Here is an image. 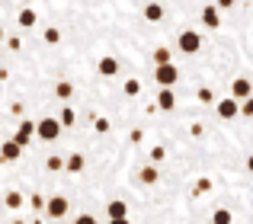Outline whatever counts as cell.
Instances as JSON below:
<instances>
[{
	"label": "cell",
	"mask_w": 253,
	"mask_h": 224,
	"mask_svg": "<svg viewBox=\"0 0 253 224\" xmlns=\"http://www.w3.org/2000/svg\"><path fill=\"white\" fill-rule=\"evenodd\" d=\"M199 103H215V93H211V90H199Z\"/></svg>",
	"instance_id": "24"
},
{
	"label": "cell",
	"mask_w": 253,
	"mask_h": 224,
	"mask_svg": "<svg viewBox=\"0 0 253 224\" xmlns=\"http://www.w3.org/2000/svg\"><path fill=\"white\" fill-rule=\"evenodd\" d=\"M154 80L161 83V87H173V83L179 80V71H176V64H157L154 68Z\"/></svg>",
	"instance_id": "2"
},
{
	"label": "cell",
	"mask_w": 253,
	"mask_h": 224,
	"mask_svg": "<svg viewBox=\"0 0 253 224\" xmlns=\"http://www.w3.org/2000/svg\"><path fill=\"white\" fill-rule=\"evenodd\" d=\"M96 68H99V74H103V77H116V74H119V61H116V58H109V55L99 58Z\"/></svg>",
	"instance_id": "12"
},
{
	"label": "cell",
	"mask_w": 253,
	"mask_h": 224,
	"mask_svg": "<svg viewBox=\"0 0 253 224\" xmlns=\"http://www.w3.org/2000/svg\"><path fill=\"white\" fill-rule=\"evenodd\" d=\"M211 224H234V215H231V208H218V212L211 215Z\"/></svg>",
	"instance_id": "17"
},
{
	"label": "cell",
	"mask_w": 253,
	"mask_h": 224,
	"mask_svg": "<svg viewBox=\"0 0 253 224\" xmlns=\"http://www.w3.org/2000/svg\"><path fill=\"white\" fill-rule=\"evenodd\" d=\"M247 170H250V173H253V154L247 157Z\"/></svg>",
	"instance_id": "33"
},
{
	"label": "cell",
	"mask_w": 253,
	"mask_h": 224,
	"mask_svg": "<svg viewBox=\"0 0 253 224\" xmlns=\"http://www.w3.org/2000/svg\"><path fill=\"white\" fill-rule=\"evenodd\" d=\"M13 224H26V221H13Z\"/></svg>",
	"instance_id": "34"
},
{
	"label": "cell",
	"mask_w": 253,
	"mask_h": 224,
	"mask_svg": "<svg viewBox=\"0 0 253 224\" xmlns=\"http://www.w3.org/2000/svg\"><path fill=\"white\" fill-rule=\"evenodd\" d=\"M209 189H211V183H209V180H202V183L196 186V192H209Z\"/></svg>",
	"instance_id": "29"
},
{
	"label": "cell",
	"mask_w": 253,
	"mask_h": 224,
	"mask_svg": "<svg viewBox=\"0 0 253 224\" xmlns=\"http://www.w3.org/2000/svg\"><path fill=\"white\" fill-rule=\"evenodd\" d=\"M141 93V83L138 80H125V96H138Z\"/></svg>",
	"instance_id": "23"
},
{
	"label": "cell",
	"mask_w": 253,
	"mask_h": 224,
	"mask_svg": "<svg viewBox=\"0 0 253 224\" xmlns=\"http://www.w3.org/2000/svg\"><path fill=\"white\" fill-rule=\"evenodd\" d=\"M84 167H86L84 154H71L68 157V173H84Z\"/></svg>",
	"instance_id": "16"
},
{
	"label": "cell",
	"mask_w": 253,
	"mask_h": 224,
	"mask_svg": "<svg viewBox=\"0 0 253 224\" xmlns=\"http://www.w3.org/2000/svg\"><path fill=\"white\" fill-rule=\"evenodd\" d=\"M45 212H48V218H64V215H68V199H64V195H51V199L45 202Z\"/></svg>",
	"instance_id": "5"
},
{
	"label": "cell",
	"mask_w": 253,
	"mask_h": 224,
	"mask_svg": "<svg viewBox=\"0 0 253 224\" xmlns=\"http://www.w3.org/2000/svg\"><path fill=\"white\" fill-rule=\"evenodd\" d=\"M241 112H244V115H247V118H253V96H250V100H244Z\"/></svg>",
	"instance_id": "27"
},
{
	"label": "cell",
	"mask_w": 253,
	"mask_h": 224,
	"mask_svg": "<svg viewBox=\"0 0 253 224\" xmlns=\"http://www.w3.org/2000/svg\"><path fill=\"white\" fill-rule=\"evenodd\" d=\"M170 58H173L170 48H157L154 51V64H170Z\"/></svg>",
	"instance_id": "21"
},
{
	"label": "cell",
	"mask_w": 253,
	"mask_h": 224,
	"mask_svg": "<svg viewBox=\"0 0 253 224\" xmlns=\"http://www.w3.org/2000/svg\"><path fill=\"white\" fill-rule=\"evenodd\" d=\"M45 167H48L51 173H58V170H61V167H68V160H61V157H58V154H51L48 160H45Z\"/></svg>",
	"instance_id": "20"
},
{
	"label": "cell",
	"mask_w": 253,
	"mask_h": 224,
	"mask_svg": "<svg viewBox=\"0 0 253 224\" xmlns=\"http://www.w3.org/2000/svg\"><path fill=\"white\" fill-rule=\"evenodd\" d=\"M0 38H3V29H0Z\"/></svg>",
	"instance_id": "35"
},
{
	"label": "cell",
	"mask_w": 253,
	"mask_h": 224,
	"mask_svg": "<svg viewBox=\"0 0 253 224\" xmlns=\"http://www.w3.org/2000/svg\"><path fill=\"white\" fill-rule=\"evenodd\" d=\"M218 6H221V10H231V6H234V0H218Z\"/></svg>",
	"instance_id": "31"
},
{
	"label": "cell",
	"mask_w": 253,
	"mask_h": 224,
	"mask_svg": "<svg viewBox=\"0 0 253 224\" xmlns=\"http://www.w3.org/2000/svg\"><path fill=\"white\" fill-rule=\"evenodd\" d=\"M176 45H179L183 55H196V51L202 48V36L192 32V29H183V32H179V38H176Z\"/></svg>",
	"instance_id": "1"
},
{
	"label": "cell",
	"mask_w": 253,
	"mask_h": 224,
	"mask_svg": "<svg viewBox=\"0 0 253 224\" xmlns=\"http://www.w3.org/2000/svg\"><path fill=\"white\" fill-rule=\"evenodd\" d=\"M45 42H48V45H58V42H61V32H58L55 26H51V29H45Z\"/></svg>",
	"instance_id": "22"
},
{
	"label": "cell",
	"mask_w": 253,
	"mask_h": 224,
	"mask_svg": "<svg viewBox=\"0 0 253 224\" xmlns=\"http://www.w3.org/2000/svg\"><path fill=\"white\" fill-rule=\"evenodd\" d=\"M36 10H29V6H26V10H19V16H16V23L23 26V29H29V26H36Z\"/></svg>",
	"instance_id": "15"
},
{
	"label": "cell",
	"mask_w": 253,
	"mask_h": 224,
	"mask_svg": "<svg viewBox=\"0 0 253 224\" xmlns=\"http://www.w3.org/2000/svg\"><path fill=\"white\" fill-rule=\"evenodd\" d=\"M202 23L209 26V29H218V26H221V6H205L202 10Z\"/></svg>",
	"instance_id": "9"
},
{
	"label": "cell",
	"mask_w": 253,
	"mask_h": 224,
	"mask_svg": "<svg viewBox=\"0 0 253 224\" xmlns=\"http://www.w3.org/2000/svg\"><path fill=\"white\" fill-rule=\"evenodd\" d=\"M61 125H74V109H64L61 112Z\"/></svg>",
	"instance_id": "26"
},
{
	"label": "cell",
	"mask_w": 253,
	"mask_h": 224,
	"mask_svg": "<svg viewBox=\"0 0 253 224\" xmlns=\"http://www.w3.org/2000/svg\"><path fill=\"white\" fill-rule=\"evenodd\" d=\"M23 157V144L13 138V141H3L0 144V160H6V163H13V160H19Z\"/></svg>",
	"instance_id": "6"
},
{
	"label": "cell",
	"mask_w": 253,
	"mask_h": 224,
	"mask_svg": "<svg viewBox=\"0 0 253 224\" xmlns=\"http://www.w3.org/2000/svg\"><path fill=\"white\" fill-rule=\"evenodd\" d=\"M250 90H253V87H250L247 77H237V80L231 83V96H234V100H241V103L250 100Z\"/></svg>",
	"instance_id": "8"
},
{
	"label": "cell",
	"mask_w": 253,
	"mask_h": 224,
	"mask_svg": "<svg viewBox=\"0 0 253 224\" xmlns=\"http://www.w3.org/2000/svg\"><path fill=\"white\" fill-rule=\"evenodd\" d=\"M157 180H161V176H157V167H144L141 170V183H144V186H154Z\"/></svg>",
	"instance_id": "18"
},
{
	"label": "cell",
	"mask_w": 253,
	"mask_h": 224,
	"mask_svg": "<svg viewBox=\"0 0 253 224\" xmlns=\"http://www.w3.org/2000/svg\"><path fill=\"white\" fill-rule=\"evenodd\" d=\"M74 224H96V218H93V215H81Z\"/></svg>",
	"instance_id": "28"
},
{
	"label": "cell",
	"mask_w": 253,
	"mask_h": 224,
	"mask_svg": "<svg viewBox=\"0 0 253 224\" xmlns=\"http://www.w3.org/2000/svg\"><path fill=\"white\" fill-rule=\"evenodd\" d=\"M173 106H176V96H173V90L170 87H164L161 93H157V109H164V112H170Z\"/></svg>",
	"instance_id": "11"
},
{
	"label": "cell",
	"mask_w": 253,
	"mask_h": 224,
	"mask_svg": "<svg viewBox=\"0 0 253 224\" xmlns=\"http://www.w3.org/2000/svg\"><path fill=\"white\" fill-rule=\"evenodd\" d=\"M144 19H148V23H161L164 19V6L161 3H148L144 6Z\"/></svg>",
	"instance_id": "14"
},
{
	"label": "cell",
	"mask_w": 253,
	"mask_h": 224,
	"mask_svg": "<svg viewBox=\"0 0 253 224\" xmlns=\"http://www.w3.org/2000/svg\"><path fill=\"white\" fill-rule=\"evenodd\" d=\"M71 93H74V87H71L68 80H61V83L55 87V96H58V100H71Z\"/></svg>",
	"instance_id": "19"
},
{
	"label": "cell",
	"mask_w": 253,
	"mask_h": 224,
	"mask_svg": "<svg viewBox=\"0 0 253 224\" xmlns=\"http://www.w3.org/2000/svg\"><path fill=\"white\" fill-rule=\"evenodd\" d=\"M106 215H109V221L112 218H128V205H125L122 199H116V202H109V205H106Z\"/></svg>",
	"instance_id": "13"
},
{
	"label": "cell",
	"mask_w": 253,
	"mask_h": 224,
	"mask_svg": "<svg viewBox=\"0 0 253 224\" xmlns=\"http://www.w3.org/2000/svg\"><path fill=\"white\" fill-rule=\"evenodd\" d=\"M109 224H131V218H112Z\"/></svg>",
	"instance_id": "32"
},
{
	"label": "cell",
	"mask_w": 253,
	"mask_h": 224,
	"mask_svg": "<svg viewBox=\"0 0 253 224\" xmlns=\"http://www.w3.org/2000/svg\"><path fill=\"white\" fill-rule=\"evenodd\" d=\"M36 135H39V122H29V118H26V122H19V128H16V135H13V138H16V141L26 148V144H29Z\"/></svg>",
	"instance_id": "4"
},
{
	"label": "cell",
	"mask_w": 253,
	"mask_h": 224,
	"mask_svg": "<svg viewBox=\"0 0 253 224\" xmlns=\"http://www.w3.org/2000/svg\"><path fill=\"white\" fill-rule=\"evenodd\" d=\"M237 112H241V103L234 100V96H228V100H218V118H224V122H228V118H234Z\"/></svg>",
	"instance_id": "7"
},
{
	"label": "cell",
	"mask_w": 253,
	"mask_h": 224,
	"mask_svg": "<svg viewBox=\"0 0 253 224\" xmlns=\"http://www.w3.org/2000/svg\"><path fill=\"white\" fill-rule=\"evenodd\" d=\"M164 157H167V150H164V148H154V150H151V160H154V163H161Z\"/></svg>",
	"instance_id": "25"
},
{
	"label": "cell",
	"mask_w": 253,
	"mask_h": 224,
	"mask_svg": "<svg viewBox=\"0 0 253 224\" xmlns=\"http://www.w3.org/2000/svg\"><path fill=\"white\" fill-rule=\"evenodd\" d=\"M26 199L23 192H16V189H10V192H3V208H10V212H16V208H23Z\"/></svg>",
	"instance_id": "10"
},
{
	"label": "cell",
	"mask_w": 253,
	"mask_h": 224,
	"mask_svg": "<svg viewBox=\"0 0 253 224\" xmlns=\"http://www.w3.org/2000/svg\"><path fill=\"white\" fill-rule=\"evenodd\" d=\"M61 135V118H42V122H39V138H42V141H55V138Z\"/></svg>",
	"instance_id": "3"
},
{
	"label": "cell",
	"mask_w": 253,
	"mask_h": 224,
	"mask_svg": "<svg viewBox=\"0 0 253 224\" xmlns=\"http://www.w3.org/2000/svg\"><path fill=\"white\" fill-rule=\"evenodd\" d=\"M26 3H29V0H26Z\"/></svg>",
	"instance_id": "36"
},
{
	"label": "cell",
	"mask_w": 253,
	"mask_h": 224,
	"mask_svg": "<svg viewBox=\"0 0 253 224\" xmlns=\"http://www.w3.org/2000/svg\"><path fill=\"white\" fill-rule=\"evenodd\" d=\"M96 131H109V122H106V118H96Z\"/></svg>",
	"instance_id": "30"
}]
</instances>
